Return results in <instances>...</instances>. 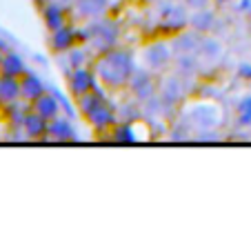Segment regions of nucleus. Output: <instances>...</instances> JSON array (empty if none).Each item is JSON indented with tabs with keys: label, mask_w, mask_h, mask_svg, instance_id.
<instances>
[{
	"label": "nucleus",
	"mask_w": 251,
	"mask_h": 227,
	"mask_svg": "<svg viewBox=\"0 0 251 227\" xmlns=\"http://www.w3.org/2000/svg\"><path fill=\"white\" fill-rule=\"evenodd\" d=\"M200 38L194 36V33H182V36H176L174 40V49H180V54H191L196 52Z\"/></svg>",
	"instance_id": "obj_18"
},
{
	"label": "nucleus",
	"mask_w": 251,
	"mask_h": 227,
	"mask_svg": "<svg viewBox=\"0 0 251 227\" xmlns=\"http://www.w3.org/2000/svg\"><path fill=\"white\" fill-rule=\"evenodd\" d=\"M67 85H69L71 96H85L89 91L96 89V74L87 67H76V69L69 71V78H67Z\"/></svg>",
	"instance_id": "obj_6"
},
{
	"label": "nucleus",
	"mask_w": 251,
	"mask_h": 227,
	"mask_svg": "<svg viewBox=\"0 0 251 227\" xmlns=\"http://www.w3.org/2000/svg\"><path fill=\"white\" fill-rule=\"evenodd\" d=\"M76 40H78L76 29L69 27V25H62V27H58V29H53L51 31V36H49V47H51V52L62 54V52L74 49Z\"/></svg>",
	"instance_id": "obj_9"
},
{
	"label": "nucleus",
	"mask_w": 251,
	"mask_h": 227,
	"mask_svg": "<svg viewBox=\"0 0 251 227\" xmlns=\"http://www.w3.org/2000/svg\"><path fill=\"white\" fill-rule=\"evenodd\" d=\"M45 85L43 81H40L36 74H31V71H25L23 76H20V98L25 100V103L31 105L36 98H40V96L45 94Z\"/></svg>",
	"instance_id": "obj_10"
},
{
	"label": "nucleus",
	"mask_w": 251,
	"mask_h": 227,
	"mask_svg": "<svg viewBox=\"0 0 251 227\" xmlns=\"http://www.w3.org/2000/svg\"><path fill=\"white\" fill-rule=\"evenodd\" d=\"M240 118L242 123H251V98L240 105Z\"/></svg>",
	"instance_id": "obj_21"
},
{
	"label": "nucleus",
	"mask_w": 251,
	"mask_h": 227,
	"mask_svg": "<svg viewBox=\"0 0 251 227\" xmlns=\"http://www.w3.org/2000/svg\"><path fill=\"white\" fill-rule=\"evenodd\" d=\"M82 56H85V54L78 52V49H76V52H71V49H69V56H67V58H69V65L74 67V69H76V67H82V62H85V58H82Z\"/></svg>",
	"instance_id": "obj_20"
},
{
	"label": "nucleus",
	"mask_w": 251,
	"mask_h": 227,
	"mask_svg": "<svg viewBox=\"0 0 251 227\" xmlns=\"http://www.w3.org/2000/svg\"><path fill=\"white\" fill-rule=\"evenodd\" d=\"M116 127V134H114V141L118 142H133V134H131V125H114Z\"/></svg>",
	"instance_id": "obj_19"
},
{
	"label": "nucleus",
	"mask_w": 251,
	"mask_h": 227,
	"mask_svg": "<svg viewBox=\"0 0 251 227\" xmlns=\"http://www.w3.org/2000/svg\"><path fill=\"white\" fill-rule=\"evenodd\" d=\"M189 23L196 31L204 33V31H211L213 29V25H216V16H213V11H209V9H198V11H194V16L189 18Z\"/></svg>",
	"instance_id": "obj_17"
},
{
	"label": "nucleus",
	"mask_w": 251,
	"mask_h": 227,
	"mask_svg": "<svg viewBox=\"0 0 251 227\" xmlns=\"http://www.w3.org/2000/svg\"><path fill=\"white\" fill-rule=\"evenodd\" d=\"M31 109L38 114V116H43L47 123H49V120H53L56 116H60V103H58L56 96L47 94V91H45L40 98L33 100V103H31Z\"/></svg>",
	"instance_id": "obj_11"
},
{
	"label": "nucleus",
	"mask_w": 251,
	"mask_h": 227,
	"mask_svg": "<svg viewBox=\"0 0 251 227\" xmlns=\"http://www.w3.org/2000/svg\"><path fill=\"white\" fill-rule=\"evenodd\" d=\"M185 2H187V7H189V9H194V11L207 9V5H209V0H185Z\"/></svg>",
	"instance_id": "obj_22"
},
{
	"label": "nucleus",
	"mask_w": 251,
	"mask_h": 227,
	"mask_svg": "<svg viewBox=\"0 0 251 227\" xmlns=\"http://www.w3.org/2000/svg\"><path fill=\"white\" fill-rule=\"evenodd\" d=\"M20 98V78L0 76V103L11 105Z\"/></svg>",
	"instance_id": "obj_16"
},
{
	"label": "nucleus",
	"mask_w": 251,
	"mask_h": 227,
	"mask_svg": "<svg viewBox=\"0 0 251 227\" xmlns=\"http://www.w3.org/2000/svg\"><path fill=\"white\" fill-rule=\"evenodd\" d=\"M109 0H71V14L80 20H96L107 11Z\"/></svg>",
	"instance_id": "obj_7"
},
{
	"label": "nucleus",
	"mask_w": 251,
	"mask_h": 227,
	"mask_svg": "<svg viewBox=\"0 0 251 227\" xmlns=\"http://www.w3.org/2000/svg\"><path fill=\"white\" fill-rule=\"evenodd\" d=\"M0 56H2V54H0Z\"/></svg>",
	"instance_id": "obj_24"
},
{
	"label": "nucleus",
	"mask_w": 251,
	"mask_h": 227,
	"mask_svg": "<svg viewBox=\"0 0 251 227\" xmlns=\"http://www.w3.org/2000/svg\"><path fill=\"white\" fill-rule=\"evenodd\" d=\"M43 20H45V27H47L49 31H53V29L67 25V11H65V7H58V5H53V2L45 5L43 7Z\"/></svg>",
	"instance_id": "obj_15"
},
{
	"label": "nucleus",
	"mask_w": 251,
	"mask_h": 227,
	"mask_svg": "<svg viewBox=\"0 0 251 227\" xmlns=\"http://www.w3.org/2000/svg\"><path fill=\"white\" fill-rule=\"evenodd\" d=\"M171 56H174V54H171L169 45L153 43V45H149L147 52H145V62H147V67L151 71H162V69L169 67Z\"/></svg>",
	"instance_id": "obj_8"
},
{
	"label": "nucleus",
	"mask_w": 251,
	"mask_h": 227,
	"mask_svg": "<svg viewBox=\"0 0 251 227\" xmlns=\"http://www.w3.org/2000/svg\"><path fill=\"white\" fill-rule=\"evenodd\" d=\"M45 138H51V141H58V142H67V141H74V138H76V129L71 127V123L67 118L56 116L53 120H49L47 136Z\"/></svg>",
	"instance_id": "obj_12"
},
{
	"label": "nucleus",
	"mask_w": 251,
	"mask_h": 227,
	"mask_svg": "<svg viewBox=\"0 0 251 227\" xmlns=\"http://www.w3.org/2000/svg\"><path fill=\"white\" fill-rule=\"evenodd\" d=\"M27 71L23 58L14 52H7L0 56V76H9V78H20Z\"/></svg>",
	"instance_id": "obj_14"
},
{
	"label": "nucleus",
	"mask_w": 251,
	"mask_h": 227,
	"mask_svg": "<svg viewBox=\"0 0 251 227\" xmlns=\"http://www.w3.org/2000/svg\"><path fill=\"white\" fill-rule=\"evenodd\" d=\"M149 2H158V0H149Z\"/></svg>",
	"instance_id": "obj_23"
},
{
	"label": "nucleus",
	"mask_w": 251,
	"mask_h": 227,
	"mask_svg": "<svg viewBox=\"0 0 251 227\" xmlns=\"http://www.w3.org/2000/svg\"><path fill=\"white\" fill-rule=\"evenodd\" d=\"M133 58L131 52H123V49H109L102 52L94 62V74L96 78L102 81L104 87L109 89H125L133 74Z\"/></svg>",
	"instance_id": "obj_1"
},
{
	"label": "nucleus",
	"mask_w": 251,
	"mask_h": 227,
	"mask_svg": "<svg viewBox=\"0 0 251 227\" xmlns=\"http://www.w3.org/2000/svg\"><path fill=\"white\" fill-rule=\"evenodd\" d=\"M89 38L100 54L109 52V49H114L116 43H118V27H116L111 20H96L89 29Z\"/></svg>",
	"instance_id": "obj_3"
},
{
	"label": "nucleus",
	"mask_w": 251,
	"mask_h": 227,
	"mask_svg": "<svg viewBox=\"0 0 251 227\" xmlns=\"http://www.w3.org/2000/svg\"><path fill=\"white\" fill-rule=\"evenodd\" d=\"M78 109L82 112L87 123H91L96 129H109L118 123L114 105L104 98V94L98 89L89 91L85 96H78Z\"/></svg>",
	"instance_id": "obj_2"
},
{
	"label": "nucleus",
	"mask_w": 251,
	"mask_h": 227,
	"mask_svg": "<svg viewBox=\"0 0 251 227\" xmlns=\"http://www.w3.org/2000/svg\"><path fill=\"white\" fill-rule=\"evenodd\" d=\"M158 9H160V27L169 29V31H178L189 23L185 7L174 5L169 0H158Z\"/></svg>",
	"instance_id": "obj_4"
},
{
	"label": "nucleus",
	"mask_w": 251,
	"mask_h": 227,
	"mask_svg": "<svg viewBox=\"0 0 251 227\" xmlns=\"http://www.w3.org/2000/svg\"><path fill=\"white\" fill-rule=\"evenodd\" d=\"M47 120L43 118V116H38V114L33 112H27V116H25L23 120V129L25 134H27V138H31V141H38V138H45L47 136Z\"/></svg>",
	"instance_id": "obj_13"
},
{
	"label": "nucleus",
	"mask_w": 251,
	"mask_h": 227,
	"mask_svg": "<svg viewBox=\"0 0 251 227\" xmlns=\"http://www.w3.org/2000/svg\"><path fill=\"white\" fill-rule=\"evenodd\" d=\"M127 87H129V91H131L138 100H142V103H145V100H149V98H153V96H156V91H158L156 78H153L149 71H136V69H133V74H131V78H129Z\"/></svg>",
	"instance_id": "obj_5"
}]
</instances>
